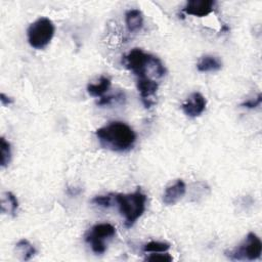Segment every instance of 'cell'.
Returning a JSON list of instances; mask_svg holds the SVG:
<instances>
[{"mask_svg":"<svg viewBox=\"0 0 262 262\" xmlns=\"http://www.w3.org/2000/svg\"><path fill=\"white\" fill-rule=\"evenodd\" d=\"M215 1L213 0H189L185 3L182 11L189 15L204 17L214 10Z\"/></svg>","mask_w":262,"mask_h":262,"instance_id":"obj_9","label":"cell"},{"mask_svg":"<svg viewBox=\"0 0 262 262\" xmlns=\"http://www.w3.org/2000/svg\"><path fill=\"white\" fill-rule=\"evenodd\" d=\"M262 253V243L258 235L249 232L245 241L234 250L226 252V256L231 260H256Z\"/></svg>","mask_w":262,"mask_h":262,"instance_id":"obj_5","label":"cell"},{"mask_svg":"<svg viewBox=\"0 0 262 262\" xmlns=\"http://www.w3.org/2000/svg\"><path fill=\"white\" fill-rule=\"evenodd\" d=\"M136 86L137 89L139 91L141 100L144 104L145 107H150L154 103V97L155 94L157 93L158 90V83L156 82V80L148 78V77H139L137 78V82H136Z\"/></svg>","mask_w":262,"mask_h":262,"instance_id":"obj_7","label":"cell"},{"mask_svg":"<svg viewBox=\"0 0 262 262\" xmlns=\"http://www.w3.org/2000/svg\"><path fill=\"white\" fill-rule=\"evenodd\" d=\"M170 249V244L166 242H156L151 241L143 246V252L147 253H165Z\"/></svg>","mask_w":262,"mask_h":262,"instance_id":"obj_17","label":"cell"},{"mask_svg":"<svg viewBox=\"0 0 262 262\" xmlns=\"http://www.w3.org/2000/svg\"><path fill=\"white\" fill-rule=\"evenodd\" d=\"M116 234V228L110 223H98L91 227L86 233L85 241L95 254H103L106 250L105 239L112 238Z\"/></svg>","mask_w":262,"mask_h":262,"instance_id":"obj_6","label":"cell"},{"mask_svg":"<svg viewBox=\"0 0 262 262\" xmlns=\"http://www.w3.org/2000/svg\"><path fill=\"white\" fill-rule=\"evenodd\" d=\"M10 160H11L10 143L4 137H1V139H0V166L2 168H5L10 163Z\"/></svg>","mask_w":262,"mask_h":262,"instance_id":"obj_16","label":"cell"},{"mask_svg":"<svg viewBox=\"0 0 262 262\" xmlns=\"http://www.w3.org/2000/svg\"><path fill=\"white\" fill-rule=\"evenodd\" d=\"M17 208L18 201L16 196L10 191H5L1 198V212L11 216H15Z\"/></svg>","mask_w":262,"mask_h":262,"instance_id":"obj_13","label":"cell"},{"mask_svg":"<svg viewBox=\"0 0 262 262\" xmlns=\"http://www.w3.org/2000/svg\"><path fill=\"white\" fill-rule=\"evenodd\" d=\"M91 203L94 205H97L99 207H102V208H110L115 203V194L108 193V194H104V195H95L91 200Z\"/></svg>","mask_w":262,"mask_h":262,"instance_id":"obj_18","label":"cell"},{"mask_svg":"<svg viewBox=\"0 0 262 262\" xmlns=\"http://www.w3.org/2000/svg\"><path fill=\"white\" fill-rule=\"evenodd\" d=\"M125 23L130 33H135L140 31L143 27L142 12L137 8L127 10L125 13Z\"/></svg>","mask_w":262,"mask_h":262,"instance_id":"obj_11","label":"cell"},{"mask_svg":"<svg viewBox=\"0 0 262 262\" xmlns=\"http://www.w3.org/2000/svg\"><path fill=\"white\" fill-rule=\"evenodd\" d=\"M206 104L207 100L204 95L200 92H193L187 97L185 102L182 103L181 108L186 116L196 118L204 113L206 110Z\"/></svg>","mask_w":262,"mask_h":262,"instance_id":"obj_8","label":"cell"},{"mask_svg":"<svg viewBox=\"0 0 262 262\" xmlns=\"http://www.w3.org/2000/svg\"><path fill=\"white\" fill-rule=\"evenodd\" d=\"M144 260L151 261V262H171L173 260V258L171 255H169L166 252H165V254H162V252H160V253L150 254L149 256L145 257Z\"/></svg>","mask_w":262,"mask_h":262,"instance_id":"obj_19","label":"cell"},{"mask_svg":"<svg viewBox=\"0 0 262 262\" xmlns=\"http://www.w3.org/2000/svg\"><path fill=\"white\" fill-rule=\"evenodd\" d=\"M54 32L55 27L52 20L41 16L29 26L27 30L28 42L35 49H43L52 40Z\"/></svg>","mask_w":262,"mask_h":262,"instance_id":"obj_4","label":"cell"},{"mask_svg":"<svg viewBox=\"0 0 262 262\" xmlns=\"http://www.w3.org/2000/svg\"><path fill=\"white\" fill-rule=\"evenodd\" d=\"M0 100H1V103H2L3 105H8V104L13 103V99H12L11 97L7 96V95L4 94V93H1V94H0Z\"/></svg>","mask_w":262,"mask_h":262,"instance_id":"obj_22","label":"cell"},{"mask_svg":"<svg viewBox=\"0 0 262 262\" xmlns=\"http://www.w3.org/2000/svg\"><path fill=\"white\" fill-rule=\"evenodd\" d=\"M125 95L123 92H119L116 95H108V96H101V98H99V100L97 101L98 105H106V104H111L113 101L115 100H124Z\"/></svg>","mask_w":262,"mask_h":262,"instance_id":"obj_20","label":"cell"},{"mask_svg":"<svg viewBox=\"0 0 262 262\" xmlns=\"http://www.w3.org/2000/svg\"><path fill=\"white\" fill-rule=\"evenodd\" d=\"M222 68V61L219 57L211 54H206L203 55L198 63H196V69L200 72L206 73V72H217L221 70Z\"/></svg>","mask_w":262,"mask_h":262,"instance_id":"obj_12","label":"cell"},{"mask_svg":"<svg viewBox=\"0 0 262 262\" xmlns=\"http://www.w3.org/2000/svg\"><path fill=\"white\" fill-rule=\"evenodd\" d=\"M100 145L113 151H126L133 147L136 141L134 130L124 122L114 121L95 131Z\"/></svg>","mask_w":262,"mask_h":262,"instance_id":"obj_1","label":"cell"},{"mask_svg":"<svg viewBox=\"0 0 262 262\" xmlns=\"http://www.w3.org/2000/svg\"><path fill=\"white\" fill-rule=\"evenodd\" d=\"M115 203L118 205L121 215L125 218V227L130 228L144 213L146 195L138 188L132 193L115 194Z\"/></svg>","mask_w":262,"mask_h":262,"instance_id":"obj_3","label":"cell"},{"mask_svg":"<svg viewBox=\"0 0 262 262\" xmlns=\"http://www.w3.org/2000/svg\"><path fill=\"white\" fill-rule=\"evenodd\" d=\"M16 249L20 252L23 255V260L28 261L30 260L35 254H36V249L35 247L26 238H21L16 243Z\"/></svg>","mask_w":262,"mask_h":262,"instance_id":"obj_15","label":"cell"},{"mask_svg":"<svg viewBox=\"0 0 262 262\" xmlns=\"http://www.w3.org/2000/svg\"><path fill=\"white\" fill-rule=\"evenodd\" d=\"M186 185L182 179H177L168 185L163 194V202L168 205H174L185 194Z\"/></svg>","mask_w":262,"mask_h":262,"instance_id":"obj_10","label":"cell"},{"mask_svg":"<svg viewBox=\"0 0 262 262\" xmlns=\"http://www.w3.org/2000/svg\"><path fill=\"white\" fill-rule=\"evenodd\" d=\"M262 101V98H261V94H258L257 98L255 99H250V100H247V101H244L241 105L244 106V107H247V108H255L257 106L260 105Z\"/></svg>","mask_w":262,"mask_h":262,"instance_id":"obj_21","label":"cell"},{"mask_svg":"<svg viewBox=\"0 0 262 262\" xmlns=\"http://www.w3.org/2000/svg\"><path fill=\"white\" fill-rule=\"evenodd\" d=\"M111 79L105 76H101L98 83H91L87 85V92L93 97H101L111 87Z\"/></svg>","mask_w":262,"mask_h":262,"instance_id":"obj_14","label":"cell"},{"mask_svg":"<svg viewBox=\"0 0 262 262\" xmlns=\"http://www.w3.org/2000/svg\"><path fill=\"white\" fill-rule=\"evenodd\" d=\"M123 63L137 78L148 77L155 80L161 78L165 73V66L162 60L140 48L130 50L123 57Z\"/></svg>","mask_w":262,"mask_h":262,"instance_id":"obj_2","label":"cell"}]
</instances>
